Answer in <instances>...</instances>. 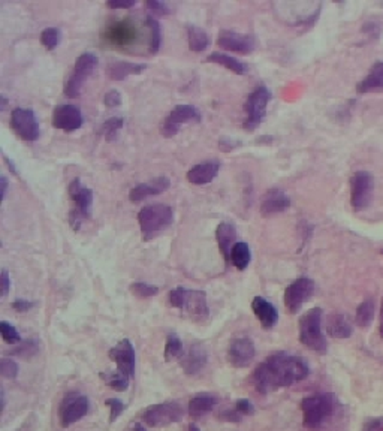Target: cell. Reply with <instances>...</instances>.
<instances>
[{
    "label": "cell",
    "mask_w": 383,
    "mask_h": 431,
    "mask_svg": "<svg viewBox=\"0 0 383 431\" xmlns=\"http://www.w3.org/2000/svg\"><path fill=\"white\" fill-rule=\"evenodd\" d=\"M308 374L310 367L301 356L277 352L270 355L254 369L252 383L259 394L267 395L307 379Z\"/></svg>",
    "instance_id": "6da1fadb"
},
{
    "label": "cell",
    "mask_w": 383,
    "mask_h": 431,
    "mask_svg": "<svg viewBox=\"0 0 383 431\" xmlns=\"http://www.w3.org/2000/svg\"><path fill=\"white\" fill-rule=\"evenodd\" d=\"M300 407L304 427L308 430H317L335 414L337 398L334 394L319 393L303 398Z\"/></svg>",
    "instance_id": "7a4b0ae2"
},
{
    "label": "cell",
    "mask_w": 383,
    "mask_h": 431,
    "mask_svg": "<svg viewBox=\"0 0 383 431\" xmlns=\"http://www.w3.org/2000/svg\"><path fill=\"white\" fill-rule=\"evenodd\" d=\"M169 302L195 322H205L210 316L207 293L204 291L177 286L169 292Z\"/></svg>",
    "instance_id": "3957f363"
},
{
    "label": "cell",
    "mask_w": 383,
    "mask_h": 431,
    "mask_svg": "<svg viewBox=\"0 0 383 431\" xmlns=\"http://www.w3.org/2000/svg\"><path fill=\"white\" fill-rule=\"evenodd\" d=\"M174 210L166 204H150L138 213L141 235L144 241H152L173 225Z\"/></svg>",
    "instance_id": "277c9868"
},
{
    "label": "cell",
    "mask_w": 383,
    "mask_h": 431,
    "mask_svg": "<svg viewBox=\"0 0 383 431\" xmlns=\"http://www.w3.org/2000/svg\"><path fill=\"white\" fill-rule=\"evenodd\" d=\"M322 318L324 312L321 307H313L305 312L300 322H298V334L300 342L316 353H326L328 342L322 331Z\"/></svg>",
    "instance_id": "5b68a950"
},
{
    "label": "cell",
    "mask_w": 383,
    "mask_h": 431,
    "mask_svg": "<svg viewBox=\"0 0 383 431\" xmlns=\"http://www.w3.org/2000/svg\"><path fill=\"white\" fill-rule=\"evenodd\" d=\"M68 193L71 201L75 204V208L69 213V225L73 228V231H80L82 224L92 216L93 192L92 189L82 186L80 178H73L69 183Z\"/></svg>",
    "instance_id": "8992f818"
},
{
    "label": "cell",
    "mask_w": 383,
    "mask_h": 431,
    "mask_svg": "<svg viewBox=\"0 0 383 431\" xmlns=\"http://www.w3.org/2000/svg\"><path fill=\"white\" fill-rule=\"evenodd\" d=\"M185 416L183 406L177 402H164L148 406L141 414L143 423L152 428H162L180 423Z\"/></svg>",
    "instance_id": "52a82bcc"
},
{
    "label": "cell",
    "mask_w": 383,
    "mask_h": 431,
    "mask_svg": "<svg viewBox=\"0 0 383 431\" xmlns=\"http://www.w3.org/2000/svg\"><path fill=\"white\" fill-rule=\"evenodd\" d=\"M273 98L271 92L265 87L259 86L254 89L244 103V111H246V119H244V129L254 131L259 128V124L265 119L267 114V107Z\"/></svg>",
    "instance_id": "ba28073f"
},
{
    "label": "cell",
    "mask_w": 383,
    "mask_h": 431,
    "mask_svg": "<svg viewBox=\"0 0 383 431\" xmlns=\"http://www.w3.org/2000/svg\"><path fill=\"white\" fill-rule=\"evenodd\" d=\"M90 402L89 398L77 391L68 393L59 404V423L60 427L68 428L78 423L89 414Z\"/></svg>",
    "instance_id": "9c48e42d"
},
{
    "label": "cell",
    "mask_w": 383,
    "mask_h": 431,
    "mask_svg": "<svg viewBox=\"0 0 383 431\" xmlns=\"http://www.w3.org/2000/svg\"><path fill=\"white\" fill-rule=\"evenodd\" d=\"M375 178L367 171H358L350 178V204L354 212L361 213L373 201Z\"/></svg>",
    "instance_id": "30bf717a"
},
{
    "label": "cell",
    "mask_w": 383,
    "mask_h": 431,
    "mask_svg": "<svg viewBox=\"0 0 383 431\" xmlns=\"http://www.w3.org/2000/svg\"><path fill=\"white\" fill-rule=\"evenodd\" d=\"M99 65V59L96 57L92 52H84L81 54L73 66L72 75L69 77L66 86H65V94L66 98H78L81 89L86 81L92 77V73L96 71Z\"/></svg>",
    "instance_id": "8fae6325"
},
{
    "label": "cell",
    "mask_w": 383,
    "mask_h": 431,
    "mask_svg": "<svg viewBox=\"0 0 383 431\" xmlns=\"http://www.w3.org/2000/svg\"><path fill=\"white\" fill-rule=\"evenodd\" d=\"M315 291L316 285L312 279L300 277L294 280L284 291V307L292 314L298 313L304 304L315 295Z\"/></svg>",
    "instance_id": "7c38bea8"
},
{
    "label": "cell",
    "mask_w": 383,
    "mask_h": 431,
    "mask_svg": "<svg viewBox=\"0 0 383 431\" xmlns=\"http://www.w3.org/2000/svg\"><path fill=\"white\" fill-rule=\"evenodd\" d=\"M10 128L21 140L27 143L36 141L41 135L36 114L30 108H15L10 112Z\"/></svg>",
    "instance_id": "4fadbf2b"
},
{
    "label": "cell",
    "mask_w": 383,
    "mask_h": 431,
    "mask_svg": "<svg viewBox=\"0 0 383 431\" xmlns=\"http://www.w3.org/2000/svg\"><path fill=\"white\" fill-rule=\"evenodd\" d=\"M201 112L194 107V105H177V107L168 114L165 119L161 132L165 138H173L175 136L182 126L189 123H199L201 122Z\"/></svg>",
    "instance_id": "5bb4252c"
},
{
    "label": "cell",
    "mask_w": 383,
    "mask_h": 431,
    "mask_svg": "<svg viewBox=\"0 0 383 431\" xmlns=\"http://www.w3.org/2000/svg\"><path fill=\"white\" fill-rule=\"evenodd\" d=\"M110 360L117 365V370L126 374L127 377L135 376V367H136V355L133 344L131 340L123 339L122 342L117 343L114 348L108 352Z\"/></svg>",
    "instance_id": "9a60e30c"
},
{
    "label": "cell",
    "mask_w": 383,
    "mask_h": 431,
    "mask_svg": "<svg viewBox=\"0 0 383 431\" xmlns=\"http://www.w3.org/2000/svg\"><path fill=\"white\" fill-rule=\"evenodd\" d=\"M217 45L226 51L247 56L256 50V39L252 35H243L232 30H222L217 38Z\"/></svg>",
    "instance_id": "2e32d148"
},
{
    "label": "cell",
    "mask_w": 383,
    "mask_h": 431,
    "mask_svg": "<svg viewBox=\"0 0 383 431\" xmlns=\"http://www.w3.org/2000/svg\"><path fill=\"white\" fill-rule=\"evenodd\" d=\"M254 356H256V348L249 337H237L233 339L228 348V361L236 369H246L249 367Z\"/></svg>",
    "instance_id": "e0dca14e"
},
{
    "label": "cell",
    "mask_w": 383,
    "mask_h": 431,
    "mask_svg": "<svg viewBox=\"0 0 383 431\" xmlns=\"http://www.w3.org/2000/svg\"><path fill=\"white\" fill-rule=\"evenodd\" d=\"M84 123L81 110L75 105H59L52 112V126L63 132H75Z\"/></svg>",
    "instance_id": "ac0fdd59"
},
{
    "label": "cell",
    "mask_w": 383,
    "mask_h": 431,
    "mask_svg": "<svg viewBox=\"0 0 383 431\" xmlns=\"http://www.w3.org/2000/svg\"><path fill=\"white\" fill-rule=\"evenodd\" d=\"M180 360H182V361H180V364H182L183 372L189 376H195V374L201 373L207 367L208 352H207L204 344L194 343V344H190V348L187 349V352H185V355Z\"/></svg>",
    "instance_id": "d6986e66"
},
{
    "label": "cell",
    "mask_w": 383,
    "mask_h": 431,
    "mask_svg": "<svg viewBox=\"0 0 383 431\" xmlns=\"http://www.w3.org/2000/svg\"><path fill=\"white\" fill-rule=\"evenodd\" d=\"M169 186H171V182H169L168 177H157L150 182L140 183L132 187L129 192V199L135 204L143 203L147 198L164 193L166 189H169Z\"/></svg>",
    "instance_id": "ffe728a7"
},
{
    "label": "cell",
    "mask_w": 383,
    "mask_h": 431,
    "mask_svg": "<svg viewBox=\"0 0 383 431\" xmlns=\"http://www.w3.org/2000/svg\"><path fill=\"white\" fill-rule=\"evenodd\" d=\"M291 207V198L280 189H270L261 201V214L270 217L286 212Z\"/></svg>",
    "instance_id": "44dd1931"
},
{
    "label": "cell",
    "mask_w": 383,
    "mask_h": 431,
    "mask_svg": "<svg viewBox=\"0 0 383 431\" xmlns=\"http://www.w3.org/2000/svg\"><path fill=\"white\" fill-rule=\"evenodd\" d=\"M220 171V163L217 161H207L192 166L186 174L187 182L195 186H204L211 183Z\"/></svg>",
    "instance_id": "7402d4cb"
},
{
    "label": "cell",
    "mask_w": 383,
    "mask_h": 431,
    "mask_svg": "<svg viewBox=\"0 0 383 431\" xmlns=\"http://www.w3.org/2000/svg\"><path fill=\"white\" fill-rule=\"evenodd\" d=\"M252 310L254 313V316H256L258 321L261 322L262 328L271 330L275 327V325H277L279 312L268 300H265L263 297H254L252 300Z\"/></svg>",
    "instance_id": "603a6c76"
},
{
    "label": "cell",
    "mask_w": 383,
    "mask_h": 431,
    "mask_svg": "<svg viewBox=\"0 0 383 431\" xmlns=\"http://www.w3.org/2000/svg\"><path fill=\"white\" fill-rule=\"evenodd\" d=\"M236 240H237L236 226L229 222L219 224V226L216 228V241L219 244L220 254L223 259H225L226 264H231V251H232V247L237 244Z\"/></svg>",
    "instance_id": "cb8c5ba5"
},
{
    "label": "cell",
    "mask_w": 383,
    "mask_h": 431,
    "mask_svg": "<svg viewBox=\"0 0 383 431\" xmlns=\"http://www.w3.org/2000/svg\"><path fill=\"white\" fill-rule=\"evenodd\" d=\"M147 69L145 63H131V61H111L106 66V75L113 81H123L132 75H140Z\"/></svg>",
    "instance_id": "d4e9b609"
},
{
    "label": "cell",
    "mask_w": 383,
    "mask_h": 431,
    "mask_svg": "<svg viewBox=\"0 0 383 431\" xmlns=\"http://www.w3.org/2000/svg\"><path fill=\"white\" fill-rule=\"evenodd\" d=\"M219 403V397L211 393H198L189 400V415L198 419L208 415Z\"/></svg>",
    "instance_id": "484cf974"
},
{
    "label": "cell",
    "mask_w": 383,
    "mask_h": 431,
    "mask_svg": "<svg viewBox=\"0 0 383 431\" xmlns=\"http://www.w3.org/2000/svg\"><path fill=\"white\" fill-rule=\"evenodd\" d=\"M356 93H383V61H377L371 66L367 77L356 84Z\"/></svg>",
    "instance_id": "4316f807"
},
{
    "label": "cell",
    "mask_w": 383,
    "mask_h": 431,
    "mask_svg": "<svg viewBox=\"0 0 383 431\" xmlns=\"http://www.w3.org/2000/svg\"><path fill=\"white\" fill-rule=\"evenodd\" d=\"M326 331L334 339H349L354 333V325L343 313H333L328 318Z\"/></svg>",
    "instance_id": "83f0119b"
},
{
    "label": "cell",
    "mask_w": 383,
    "mask_h": 431,
    "mask_svg": "<svg viewBox=\"0 0 383 431\" xmlns=\"http://www.w3.org/2000/svg\"><path fill=\"white\" fill-rule=\"evenodd\" d=\"M205 61L216 63V65H220L223 68H226L231 72L237 73V75H246V73H247V65H246V63H243L241 60L232 57V56L223 54V52H212V54H210L207 57Z\"/></svg>",
    "instance_id": "f1b7e54d"
},
{
    "label": "cell",
    "mask_w": 383,
    "mask_h": 431,
    "mask_svg": "<svg viewBox=\"0 0 383 431\" xmlns=\"http://www.w3.org/2000/svg\"><path fill=\"white\" fill-rule=\"evenodd\" d=\"M186 30H187L189 48L192 51L202 52V51H205L210 47L211 39H210L208 34H207L204 29H201V27L194 26V24H189L186 27Z\"/></svg>",
    "instance_id": "f546056e"
},
{
    "label": "cell",
    "mask_w": 383,
    "mask_h": 431,
    "mask_svg": "<svg viewBox=\"0 0 383 431\" xmlns=\"http://www.w3.org/2000/svg\"><path fill=\"white\" fill-rule=\"evenodd\" d=\"M375 314H376L375 301L371 298H367V300L361 302L358 309H356L355 323L361 328H368L371 322H373V319H375Z\"/></svg>",
    "instance_id": "4dcf8cb0"
},
{
    "label": "cell",
    "mask_w": 383,
    "mask_h": 431,
    "mask_svg": "<svg viewBox=\"0 0 383 431\" xmlns=\"http://www.w3.org/2000/svg\"><path fill=\"white\" fill-rule=\"evenodd\" d=\"M250 261H252V251L247 243H243V241H240V243H237L232 247L231 264H233V267L243 271L249 267Z\"/></svg>",
    "instance_id": "1f68e13d"
},
{
    "label": "cell",
    "mask_w": 383,
    "mask_h": 431,
    "mask_svg": "<svg viewBox=\"0 0 383 431\" xmlns=\"http://www.w3.org/2000/svg\"><path fill=\"white\" fill-rule=\"evenodd\" d=\"M101 379L105 382L106 386H110L111 390H114L117 393H124L127 388H129L131 377H127L126 374H123V373L117 370V372H111V373H101Z\"/></svg>",
    "instance_id": "d6a6232c"
},
{
    "label": "cell",
    "mask_w": 383,
    "mask_h": 431,
    "mask_svg": "<svg viewBox=\"0 0 383 431\" xmlns=\"http://www.w3.org/2000/svg\"><path fill=\"white\" fill-rule=\"evenodd\" d=\"M183 355H185L183 342L180 340L175 334H168L165 349H164L165 361H173L175 358H182Z\"/></svg>",
    "instance_id": "836d02e7"
},
{
    "label": "cell",
    "mask_w": 383,
    "mask_h": 431,
    "mask_svg": "<svg viewBox=\"0 0 383 431\" xmlns=\"http://www.w3.org/2000/svg\"><path fill=\"white\" fill-rule=\"evenodd\" d=\"M38 352H39V343L34 339H29V340H24L23 343H20L17 348H14L9 352V355L17 356V358H21V360H30V358H34Z\"/></svg>",
    "instance_id": "e575fe53"
},
{
    "label": "cell",
    "mask_w": 383,
    "mask_h": 431,
    "mask_svg": "<svg viewBox=\"0 0 383 431\" xmlns=\"http://www.w3.org/2000/svg\"><path fill=\"white\" fill-rule=\"evenodd\" d=\"M147 26H148V29H150V34H152L150 51L153 52V54H156L159 48H161V44H162V27H161V24H159L157 18L153 17V15L147 17Z\"/></svg>",
    "instance_id": "d590c367"
},
{
    "label": "cell",
    "mask_w": 383,
    "mask_h": 431,
    "mask_svg": "<svg viewBox=\"0 0 383 431\" xmlns=\"http://www.w3.org/2000/svg\"><path fill=\"white\" fill-rule=\"evenodd\" d=\"M123 119L122 117H111L108 120H105V123L102 124V135L105 136L106 141H114L117 138V133L120 132V129L123 128Z\"/></svg>",
    "instance_id": "8d00e7d4"
},
{
    "label": "cell",
    "mask_w": 383,
    "mask_h": 431,
    "mask_svg": "<svg viewBox=\"0 0 383 431\" xmlns=\"http://www.w3.org/2000/svg\"><path fill=\"white\" fill-rule=\"evenodd\" d=\"M131 292L138 298H152L157 295L159 288L145 282H135L131 285Z\"/></svg>",
    "instance_id": "74e56055"
},
{
    "label": "cell",
    "mask_w": 383,
    "mask_h": 431,
    "mask_svg": "<svg viewBox=\"0 0 383 431\" xmlns=\"http://www.w3.org/2000/svg\"><path fill=\"white\" fill-rule=\"evenodd\" d=\"M0 334H2L3 342L10 344V346L20 344V342H21V335H20L18 330L14 327V325H10L6 321L0 322Z\"/></svg>",
    "instance_id": "f35d334b"
},
{
    "label": "cell",
    "mask_w": 383,
    "mask_h": 431,
    "mask_svg": "<svg viewBox=\"0 0 383 431\" xmlns=\"http://www.w3.org/2000/svg\"><path fill=\"white\" fill-rule=\"evenodd\" d=\"M59 41H60V31L57 29L48 27L45 30H42L41 44L47 50H55L59 45Z\"/></svg>",
    "instance_id": "ab89813d"
},
{
    "label": "cell",
    "mask_w": 383,
    "mask_h": 431,
    "mask_svg": "<svg viewBox=\"0 0 383 431\" xmlns=\"http://www.w3.org/2000/svg\"><path fill=\"white\" fill-rule=\"evenodd\" d=\"M363 34L371 39H379L383 34V21L380 18H370L363 26Z\"/></svg>",
    "instance_id": "60d3db41"
},
{
    "label": "cell",
    "mask_w": 383,
    "mask_h": 431,
    "mask_svg": "<svg viewBox=\"0 0 383 431\" xmlns=\"http://www.w3.org/2000/svg\"><path fill=\"white\" fill-rule=\"evenodd\" d=\"M18 372V364L13 358H2V361H0V373H2V376L6 377V379H15Z\"/></svg>",
    "instance_id": "b9f144b4"
},
{
    "label": "cell",
    "mask_w": 383,
    "mask_h": 431,
    "mask_svg": "<svg viewBox=\"0 0 383 431\" xmlns=\"http://www.w3.org/2000/svg\"><path fill=\"white\" fill-rule=\"evenodd\" d=\"M105 406L110 409V423H114L126 409L124 403L119 400V398H108V400H105Z\"/></svg>",
    "instance_id": "7bdbcfd3"
},
{
    "label": "cell",
    "mask_w": 383,
    "mask_h": 431,
    "mask_svg": "<svg viewBox=\"0 0 383 431\" xmlns=\"http://www.w3.org/2000/svg\"><path fill=\"white\" fill-rule=\"evenodd\" d=\"M147 8L156 17H165L171 13L169 6L165 2H159V0H150V2H147Z\"/></svg>",
    "instance_id": "ee69618b"
},
{
    "label": "cell",
    "mask_w": 383,
    "mask_h": 431,
    "mask_svg": "<svg viewBox=\"0 0 383 431\" xmlns=\"http://www.w3.org/2000/svg\"><path fill=\"white\" fill-rule=\"evenodd\" d=\"M103 103H105V107H108V108H117V107H119V105H122V94H120V92H117V90L106 92L105 96H103Z\"/></svg>",
    "instance_id": "f6af8a7d"
},
{
    "label": "cell",
    "mask_w": 383,
    "mask_h": 431,
    "mask_svg": "<svg viewBox=\"0 0 383 431\" xmlns=\"http://www.w3.org/2000/svg\"><path fill=\"white\" fill-rule=\"evenodd\" d=\"M233 407H236V411L244 418V416H250L254 414V407L253 404L247 400V398H241V400H237L236 404H233Z\"/></svg>",
    "instance_id": "bcb514c9"
},
{
    "label": "cell",
    "mask_w": 383,
    "mask_h": 431,
    "mask_svg": "<svg viewBox=\"0 0 383 431\" xmlns=\"http://www.w3.org/2000/svg\"><path fill=\"white\" fill-rule=\"evenodd\" d=\"M363 431H383V418H368L363 425Z\"/></svg>",
    "instance_id": "7dc6e473"
},
{
    "label": "cell",
    "mask_w": 383,
    "mask_h": 431,
    "mask_svg": "<svg viewBox=\"0 0 383 431\" xmlns=\"http://www.w3.org/2000/svg\"><path fill=\"white\" fill-rule=\"evenodd\" d=\"M34 306H35V302H31L29 300H21V298H18L13 302V309L18 313H26V312L34 309Z\"/></svg>",
    "instance_id": "c3c4849f"
},
{
    "label": "cell",
    "mask_w": 383,
    "mask_h": 431,
    "mask_svg": "<svg viewBox=\"0 0 383 431\" xmlns=\"http://www.w3.org/2000/svg\"><path fill=\"white\" fill-rule=\"evenodd\" d=\"M9 288H10L9 272L6 270H2V272H0V289H2V298L8 297Z\"/></svg>",
    "instance_id": "681fc988"
},
{
    "label": "cell",
    "mask_w": 383,
    "mask_h": 431,
    "mask_svg": "<svg viewBox=\"0 0 383 431\" xmlns=\"http://www.w3.org/2000/svg\"><path fill=\"white\" fill-rule=\"evenodd\" d=\"M240 145L238 141H233L232 138H222L219 141V149L223 152V153H229L232 152L233 149H237V147Z\"/></svg>",
    "instance_id": "f907efd6"
},
{
    "label": "cell",
    "mask_w": 383,
    "mask_h": 431,
    "mask_svg": "<svg viewBox=\"0 0 383 431\" xmlns=\"http://www.w3.org/2000/svg\"><path fill=\"white\" fill-rule=\"evenodd\" d=\"M135 0H126V2H120V0H113V2H106V6L111 9H129L135 6Z\"/></svg>",
    "instance_id": "816d5d0a"
},
{
    "label": "cell",
    "mask_w": 383,
    "mask_h": 431,
    "mask_svg": "<svg viewBox=\"0 0 383 431\" xmlns=\"http://www.w3.org/2000/svg\"><path fill=\"white\" fill-rule=\"evenodd\" d=\"M6 192H8V178L3 175L0 178V193H2V201H5Z\"/></svg>",
    "instance_id": "f5cc1de1"
},
{
    "label": "cell",
    "mask_w": 383,
    "mask_h": 431,
    "mask_svg": "<svg viewBox=\"0 0 383 431\" xmlns=\"http://www.w3.org/2000/svg\"><path fill=\"white\" fill-rule=\"evenodd\" d=\"M379 333L383 337V298H382V306H380V318H379Z\"/></svg>",
    "instance_id": "db71d44e"
},
{
    "label": "cell",
    "mask_w": 383,
    "mask_h": 431,
    "mask_svg": "<svg viewBox=\"0 0 383 431\" xmlns=\"http://www.w3.org/2000/svg\"><path fill=\"white\" fill-rule=\"evenodd\" d=\"M126 431H147V430L144 428V425H143V424L136 423V424H133V425H131L129 428H127Z\"/></svg>",
    "instance_id": "11a10c76"
},
{
    "label": "cell",
    "mask_w": 383,
    "mask_h": 431,
    "mask_svg": "<svg viewBox=\"0 0 383 431\" xmlns=\"http://www.w3.org/2000/svg\"><path fill=\"white\" fill-rule=\"evenodd\" d=\"M6 107H8V99H6V96H0V110H6Z\"/></svg>",
    "instance_id": "9f6ffc18"
},
{
    "label": "cell",
    "mask_w": 383,
    "mask_h": 431,
    "mask_svg": "<svg viewBox=\"0 0 383 431\" xmlns=\"http://www.w3.org/2000/svg\"><path fill=\"white\" fill-rule=\"evenodd\" d=\"M0 398H2V409H5V406H6V394H5L3 388H2V391H0Z\"/></svg>",
    "instance_id": "6f0895ef"
},
{
    "label": "cell",
    "mask_w": 383,
    "mask_h": 431,
    "mask_svg": "<svg viewBox=\"0 0 383 431\" xmlns=\"http://www.w3.org/2000/svg\"><path fill=\"white\" fill-rule=\"evenodd\" d=\"M187 431H201V430H199V427H198V425H195V424H190V425H189V428H187Z\"/></svg>",
    "instance_id": "680465c9"
},
{
    "label": "cell",
    "mask_w": 383,
    "mask_h": 431,
    "mask_svg": "<svg viewBox=\"0 0 383 431\" xmlns=\"http://www.w3.org/2000/svg\"><path fill=\"white\" fill-rule=\"evenodd\" d=\"M382 255H383V249H382Z\"/></svg>",
    "instance_id": "91938a15"
},
{
    "label": "cell",
    "mask_w": 383,
    "mask_h": 431,
    "mask_svg": "<svg viewBox=\"0 0 383 431\" xmlns=\"http://www.w3.org/2000/svg\"><path fill=\"white\" fill-rule=\"evenodd\" d=\"M380 6H383V3H380Z\"/></svg>",
    "instance_id": "94428289"
}]
</instances>
